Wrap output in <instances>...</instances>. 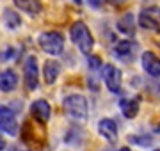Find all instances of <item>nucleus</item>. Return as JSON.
<instances>
[{
  "label": "nucleus",
  "instance_id": "f257e3e1",
  "mask_svg": "<svg viewBox=\"0 0 160 151\" xmlns=\"http://www.w3.org/2000/svg\"><path fill=\"white\" fill-rule=\"evenodd\" d=\"M69 37L73 41V45L78 48L84 55H89L94 46V37H92L91 30L87 29L84 22H75L69 29Z\"/></svg>",
  "mask_w": 160,
  "mask_h": 151
},
{
  "label": "nucleus",
  "instance_id": "f03ea898",
  "mask_svg": "<svg viewBox=\"0 0 160 151\" xmlns=\"http://www.w3.org/2000/svg\"><path fill=\"white\" fill-rule=\"evenodd\" d=\"M64 114L75 121H84L87 117V100L82 94H69L62 101Z\"/></svg>",
  "mask_w": 160,
  "mask_h": 151
},
{
  "label": "nucleus",
  "instance_id": "7ed1b4c3",
  "mask_svg": "<svg viewBox=\"0 0 160 151\" xmlns=\"http://www.w3.org/2000/svg\"><path fill=\"white\" fill-rule=\"evenodd\" d=\"M38 43L43 52L48 55H61L64 52V36L55 30H48V32H41L38 37Z\"/></svg>",
  "mask_w": 160,
  "mask_h": 151
},
{
  "label": "nucleus",
  "instance_id": "20e7f679",
  "mask_svg": "<svg viewBox=\"0 0 160 151\" xmlns=\"http://www.w3.org/2000/svg\"><path fill=\"white\" fill-rule=\"evenodd\" d=\"M0 132L11 135V137H16L20 134L16 112L12 110L9 105H0Z\"/></svg>",
  "mask_w": 160,
  "mask_h": 151
},
{
  "label": "nucleus",
  "instance_id": "39448f33",
  "mask_svg": "<svg viewBox=\"0 0 160 151\" xmlns=\"http://www.w3.org/2000/svg\"><path fill=\"white\" fill-rule=\"evenodd\" d=\"M39 70H38V59L34 55L25 57L23 62V80H25V87L29 91H36L39 85Z\"/></svg>",
  "mask_w": 160,
  "mask_h": 151
},
{
  "label": "nucleus",
  "instance_id": "423d86ee",
  "mask_svg": "<svg viewBox=\"0 0 160 151\" xmlns=\"http://www.w3.org/2000/svg\"><path fill=\"white\" fill-rule=\"evenodd\" d=\"M139 25L144 30H153V32H160V7L151 6L146 7L139 14Z\"/></svg>",
  "mask_w": 160,
  "mask_h": 151
},
{
  "label": "nucleus",
  "instance_id": "0eeeda50",
  "mask_svg": "<svg viewBox=\"0 0 160 151\" xmlns=\"http://www.w3.org/2000/svg\"><path fill=\"white\" fill-rule=\"evenodd\" d=\"M102 76L103 82L110 93H119L121 91V82H123V75L121 71L116 68L114 64H103L102 68Z\"/></svg>",
  "mask_w": 160,
  "mask_h": 151
},
{
  "label": "nucleus",
  "instance_id": "6e6552de",
  "mask_svg": "<svg viewBox=\"0 0 160 151\" xmlns=\"http://www.w3.org/2000/svg\"><path fill=\"white\" fill-rule=\"evenodd\" d=\"M141 64H142V70L153 78L160 76V59L157 57V53L153 52H144L141 55Z\"/></svg>",
  "mask_w": 160,
  "mask_h": 151
},
{
  "label": "nucleus",
  "instance_id": "1a4fd4ad",
  "mask_svg": "<svg viewBox=\"0 0 160 151\" xmlns=\"http://www.w3.org/2000/svg\"><path fill=\"white\" fill-rule=\"evenodd\" d=\"M30 114H32V117H34L36 121L46 123L48 119H50L52 107H50V103H48L46 100L39 98V100H36V101H32V105H30Z\"/></svg>",
  "mask_w": 160,
  "mask_h": 151
},
{
  "label": "nucleus",
  "instance_id": "9d476101",
  "mask_svg": "<svg viewBox=\"0 0 160 151\" xmlns=\"http://www.w3.org/2000/svg\"><path fill=\"white\" fill-rule=\"evenodd\" d=\"M98 134L109 142H116L118 140V124L109 117H103L98 121Z\"/></svg>",
  "mask_w": 160,
  "mask_h": 151
},
{
  "label": "nucleus",
  "instance_id": "9b49d317",
  "mask_svg": "<svg viewBox=\"0 0 160 151\" xmlns=\"http://www.w3.org/2000/svg\"><path fill=\"white\" fill-rule=\"evenodd\" d=\"M18 87V75L12 70L0 71V91L2 93H12Z\"/></svg>",
  "mask_w": 160,
  "mask_h": 151
},
{
  "label": "nucleus",
  "instance_id": "f8f14e48",
  "mask_svg": "<svg viewBox=\"0 0 160 151\" xmlns=\"http://www.w3.org/2000/svg\"><path fill=\"white\" fill-rule=\"evenodd\" d=\"M116 29L123 36H133L135 34V16L132 12H125L123 16L116 22Z\"/></svg>",
  "mask_w": 160,
  "mask_h": 151
},
{
  "label": "nucleus",
  "instance_id": "ddd939ff",
  "mask_svg": "<svg viewBox=\"0 0 160 151\" xmlns=\"http://www.w3.org/2000/svg\"><path fill=\"white\" fill-rule=\"evenodd\" d=\"M59 75H61V64H59L57 61H53V59H48L45 62V66H43V76H45L46 85L55 84Z\"/></svg>",
  "mask_w": 160,
  "mask_h": 151
},
{
  "label": "nucleus",
  "instance_id": "4468645a",
  "mask_svg": "<svg viewBox=\"0 0 160 151\" xmlns=\"http://www.w3.org/2000/svg\"><path fill=\"white\" fill-rule=\"evenodd\" d=\"M119 109H121V114L126 119H133V117H137L141 105H139V101L135 98H123L119 100Z\"/></svg>",
  "mask_w": 160,
  "mask_h": 151
},
{
  "label": "nucleus",
  "instance_id": "2eb2a0df",
  "mask_svg": "<svg viewBox=\"0 0 160 151\" xmlns=\"http://www.w3.org/2000/svg\"><path fill=\"white\" fill-rule=\"evenodd\" d=\"M12 2H14V6H16L18 9L25 11L27 14H30V16H36V14L41 12V2L39 0H12Z\"/></svg>",
  "mask_w": 160,
  "mask_h": 151
},
{
  "label": "nucleus",
  "instance_id": "dca6fc26",
  "mask_svg": "<svg viewBox=\"0 0 160 151\" xmlns=\"http://www.w3.org/2000/svg\"><path fill=\"white\" fill-rule=\"evenodd\" d=\"M2 20H4V25H6L9 30H16L20 25H22V18H20V14H18L14 9H4V16H2Z\"/></svg>",
  "mask_w": 160,
  "mask_h": 151
},
{
  "label": "nucleus",
  "instance_id": "f3484780",
  "mask_svg": "<svg viewBox=\"0 0 160 151\" xmlns=\"http://www.w3.org/2000/svg\"><path fill=\"white\" fill-rule=\"evenodd\" d=\"M133 50V43L128 39H123V41H118V45L114 48V53L116 55H119V57H128Z\"/></svg>",
  "mask_w": 160,
  "mask_h": 151
},
{
  "label": "nucleus",
  "instance_id": "a211bd4d",
  "mask_svg": "<svg viewBox=\"0 0 160 151\" xmlns=\"http://www.w3.org/2000/svg\"><path fill=\"white\" fill-rule=\"evenodd\" d=\"M103 64H102V59L98 57V55H87V70H89V73L91 75H96L98 71H102Z\"/></svg>",
  "mask_w": 160,
  "mask_h": 151
},
{
  "label": "nucleus",
  "instance_id": "6ab92c4d",
  "mask_svg": "<svg viewBox=\"0 0 160 151\" xmlns=\"http://www.w3.org/2000/svg\"><path fill=\"white\" fill-rule=\"evenodd\" d=\"M130 142H133V144H139V146H144V148H146V146L151 144V139H149V137H144V135H141V137H139V135H132V137H130Z\"/></svg>",
  "mask_w": 160,
  "mask_h": 151
},
{
  "label": "nucleus",
  "instance_id": "aec40b11",
  "mask_svg": "<svg viewBox=\"0 0 160 151\" xmlns=\"http://www.w3.org/2000/svg\"><path fill=\"white\" fill-rule=\"evenodd\" d=\"M18 53V50L16 48H12V46H7L4 52H2V61H11L14 55Z\"/></svg>",
  "mask_w": 160,
  "mask_h": 151
},
{
  "label": "nucleus",
  "instance_id": "412c9836",
  "mask_svg": "<svg viewBox=\"0 0 160 151\" xmlns=\"http://www.w3.org/2000/svg\"><path fill=\"white\" fill-rule=\"evenodd\" d=\"M86 2H87V6L92 7V9H100L107 0H86Z\"/></svg>",
  "mask_w": 160,
  "mask_h": 151
},
{
  "label": "nucleus",
  "instance_id": "4be33fe9",
  "mask_svg": "<svg viewBox=\"0 0 160 151\" xmlns=\"http://www.w3.org/2000/svg\"><path fill=\"white\" fill-rule=\"evenodd\" d=\"M9 107H11V109H18V110H20V109H22V101H12Z\"/></svg>",
  "mask_w": 160,
  "mask_h": 151
},
{
  "label": "nucleus",
  "instance_id": "5701e85b",
  "mask_svg": "<svg viewBox=\"0 0 160 151\" xmlns=\"http://www.w3.org/2000/svg\"><path fill=\"white\" fill-rule=\"evenodd\" d=\"M6 149V140L2 139V135H0V151H4Z\"/></svg>",
  "mask_w": 160,
  "mask_h": 151
},
{
  "label": "nucleus",
  "instance_id": "b1692460",
  "mask_svg": "<svg viewBox=\"0 0 160 151\" xmlns=\"http://www.w3.org/2000/svg\"><path fill=\"white\" fill-rule=\"evenodd\" d=\"M110 2H112V4H123L125 0H110Z\"/></svg>",
  "mask_w": 160,
  "mask_h": 151
},
{
  "label": "nucleus",
  "instance_id": "393cba45",
  "mask_svg": "<svg viewBox=\"0 0 160 151\" xmlns=\"http://www.w3.org/2000/svg\"><path fill=\"white\" fill-rule=\"evenodd\" d=\"M119 151H132V149H130V148H121Z\"/></svg>",
  "mask_w": 160,
  "mask_h": 151
},
{
  "label": "nucleus",
  "instance_id": "a878e982",
  "mask_svg": "<svg viewBox=\"0 0 160 151\" xmlns=\"http://www.w3.org/2000/svg\"><path fill=\"white\" fill-rule=\"evenodd\" d=\"M75 4H82V0H73Z\"/></svg>",
  "mask_w": 160,
  "mask_h": 151
},
{
  "label": "nucleus",
  "instance_id": "bb28decb",
  "mask_svg": "<svg viewBox=\"0 0 160 151\" xmlns=\"http://www.w3.org/2000/svg\"><path fill=\"white\" fill-rule=\"evenodd\" d=\"M158 91H160V76H158Z\"/></svg>",
  "mask_w": 160,
  "mask_h": 151
},
{
  "label": "nucleus",
  "instance_id": "cd10ccee",
  "mask_svg": "<svg viewBox=\"0 0 160 151\" xmlns=\"http://www.w3.org/2000/svg\"><path fill=\"white\" fill-rule=\"evenodd\" d=\"M155 151H160V149H155Z\"/></svg>",
  "mask_w": 160,
  "mask_h": 151
}]
</instances>
